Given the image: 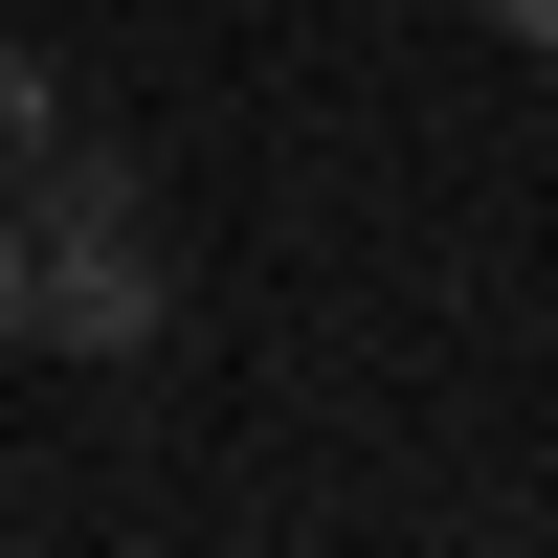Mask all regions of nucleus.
Wrapping results in <instances>:
<instances>
[{"mask_svg": "<svg viewBox=\"0 0 558 558\" xmlns=\"http://www.w3.org/2000/svg\"><path fill=\"white\" fill-rule=\"evenodd\" d=\"M492 45H514V68H558V0H492Z\"/></svg>", "mask_w": 558, "mask_h": 558, "instance_id": "nucleus-3", "label": "nucleus"}, {"mask_svg": "<svg viewBox=\"0 0 558 558\" xmlns=\"http://www.w3.org/2000/svg\"><path fill=\"white\" fill-rule=\"evenodd\" d=\"M0 336H23V202H0Z\"/></svg>", "mask_w": 558, "mask_h": 558, "instance_id": "nucleus-4", "label": "nucleus"}, {"mask_svg": "<svg viewBox=\"0 0 558 558\" xmlns=\"http://www.w3.org/2000/svg\"><path fill=\"white\" fill-rule=\"evenodd\" d=\"M45 134H68V112H45V45H0V179H23Z\"/></svg>", "mask_w": 558, "mask_h": 558, "instance_id": "nucleus-2", "label": "nucleus"}, {"mask_svg": "<svg viewBox=\"0 0 558 558\" xmlns=\"http://www.w3.org/2000/svg\"><path fill=\"white\" fill-rule=\"evenodd\" d=\"M0 202H23V336H68V357H134L179 313V246H157V179L112 157V134H45L23 179H0Z\"/></svg>", "mask_w": 558, "mask_h": 558, "instance_id": "nucleus-1", "label": "nucleus"}]
</instances>
